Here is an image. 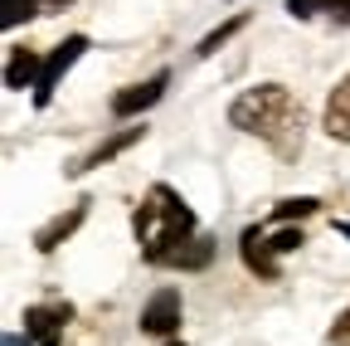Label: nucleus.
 <instances>
[{
  "mask_svg": "<svg viewBox=\"0 0 350 346\" xmlns=\"http://www.w3.org/2000/svg\"><path fill=\"white\" fill-rule=\"evenodd\" d=\"M229 122L239 127V132L268 142L282 161H292L301 151L306 117H301V103L282 88V83H253V88H243L229 103Z\"/></svg>",
  "mask_w": 350,
  "mask_h": 346,
  "instance_id": "nucleus-1",
  "label": "nucleus"
},
{
  "mask_svg": "<svg viewBox=\"0 0 350 346\" xmlns=\"http://www.w3.org/2000/svg\"><path fill=\"white\" fill-rule=\"evenodd\" d=\"M131 230H137V244H142V258L156 269H175L180 254L200 239V225H195V210L175 195L170 186H151L146 200L131 214Z\"/></svg>",
  "mask_w": 350,
  "mask_h": 346,
  "instance_id": "nucleus-2",
  "label": "nucleus"
},
{
  "mask_svg": "<svg viewBox=\"0 0 350 346\" xmlns=\"http://www.w3.org/2000/svg\"><path fill=\"white\" fill-rule=\"evenodd\" d=\"M83 49H88V34H68L64 39V45L49 54V59H44V73H39V88H34V103L39 108H49L54 103V88H59V78L83 59Z\"/></svg>",
  "mask_w": 350,
  "mask_h": 346,
  "instance_id": "nucleus-3",
  "label": "nucleus"
},
{
  "mask_svg": "<svg viewBox=\"0 0 350 346\" xmlns=\"http://www.w3.org/2000/svg\"><path fill=\"white\" fill-rule=\"evenodd\" d=\"M180 312H185V302H180V288H156L146 297V308H142V332L146 336H175V327H180Z\"/></svg>",
  "mask_w": 350,
  "mask_h": 346,
  "instance_id": "nucleus-4",
  "label": "nucleus"
},
{
  "mask_svg": "<svg viewBox=\"0 0 350 346\" xmlns=\"http://www.w3.org/2000/svg\"><path fill=\"white\" fill-rule=\"evenodd\" d=\"M68 317H73L68 302H34V308H25V336L34 346H59Z\"/></svg>",
  "mask_w": 350,
  "mask_h": 346,
  "instance_id": "nucleus-5",
  "label": "nucleus"
},
{
  "mask_svg": "<svg viewBox=\"0 0 350 346\" xmlns=\"http://www.w3.org/2000/svg\"><path fill=\"white\" fill-rule=\"evenodd\" d=\"M239 258L248 264V273H258L262 283H278V278H282L278 254H273V239H268V230H262V225H248V230L239 234Z\"/></svg>",
  "mask_w": 350,
  "mask_h": 346,
  "instance_id": "nucleus-6",
  "label": "nucleus"
},
{
  "mask_svg": "<svg viewBox=\"0 0 350 346\" xmlns=\"http://www.w3.org/2000/svg\"><path fill=\"white\" fill-rule=\"evenodd\" d=\"M170 88V73L161 69V73H151L146 83H131V88H122L117 98H112V117H131V112H146L151 103H161V93Z\"/></svg>",
  "mask_w": 350,
  "mask_h": 346,
  "instance_id": "nucleus-7",
  "label": "nucleus"
},
{
  "mask_svg": "<svg viewBox=\"0 0 350 346\" xmlns=\"http://www.w3.org/2000/svg\"><path fill=\"white\" fill-rule=\"evenodd\" d=\"M146 137V127H126V132H117V137H107V142H98L88 156H78L73 166H68V176H83V171H93V166H107L112 156H122L126 147H137Z\"/></svg>",
  "mask_w": 350,
  "mask_h": 346,
  "instance_id": "nucleus-8",
  "label": "nucleus"
},
{
  "mask_svg": "<svg viewBox=\"0 0 350 346\" xmlns=\"http://www.w3.org/2000/svg\"><path fill=\"white\" fill-rule=\"evenodd\" d=\"M83 220H88V200H78V205H68L64 214H54V220L34 234V249H39V254H54V249H59V244L83 225Z\"/></svg>",
  "mask_w": 350,
  "mask_h": 346,
  "instance_id": "nucleus-9",
  "label": "nucleus"
},
{
  "mask_svg": "<svg viewBox=\"0 0 350 346\" xmlns=\"http://www.w3.org/2000/svg\"><path fill=\"white\" fill-rule=\"evenodd\" d=\"M39 73H44V64H39L34 49H10V59H5V88H15V93L39 88Z\"/></svg>",
  "mask_w": 350,
  "mask_h": 346,
  "instance_id": "nucleus-10",
  "label": "nucleus"
},
{
  "mask_svg": "<svg viewBox=\"0 0 350 346\" xmlns=\"http://www.w3.org/2000/svg\"><path fill=\"white\" fill-rule=\"evenodd\" d=\"M326 132L340 137V142H350V73L336 83V93L326 103Z\"/></svg>",
  "mask_w": 350,
  "mask_h": 346,
  "instance_id": "nucleus-11",
  "label": "nucleus"
},
{
  "mask_svg": "<svg viewBox=\"0 0 350 346\" xmlns=\"http://www.w3.org/2000/svg\"><path fill=\"white\" fill-rule=\"evenodd\" d=\"M243 25H248V15H234V20H224V25H219V29H209V34L200 39V49H195V54H200V59H209V54H219V49H224V45H229V39H234V34L243 29Z\"/></svg>",
  "mask_w": 350,
  "mask_h": 346,
  "instance_id": "nucleus-12",
  "label": "nucleus"
},
{
  "mask_svg": "<svg viewBox=\"0 0 350 346\" xmlns=\"http://www.w3.org/2000/svg\"><path fill=\"white\" fill-rule=\"evenodd\" d=\"M321 200L317 195H292V200H278L273 205V220H306V214H317Z\"/></svg>",
  "mask_w": 350,
  "mask_h": 346,
  "instance_id": "nucleus-13",
  "label": "nucleus"
},
{
  "mask_svg": "<svg viewBox=\"0 0 350 346\" xmlns=\"http://www.w3.org/2000/svg\"><path fill=\"white\" fill-rule=\"evenodd\" d=\"M0 10H5V15H0V25H5V29H15V25L34 20L44 5H39V0H0Z\"/></svg>",
  "mask_w": 350,
  "mask_h": 346,
  "instance_id": "nucleus-14",
  "label": "nucleus"
},
{
  "mask_svg": "<svg viewBox=\"0 0 350 346\" xmlns=\"http://www.w3.org/2000/svg\"><path fill=\"white\" fill-rule=\"evenodd\" d=\"M321 10L336 15L340 0H287V15H292V20H312V15H321Z\"/></svg>",
  "mask_w": 350,
  "mask_h": 346,
  "instance_id": "nucleus-15",
  "label": "nucleus"
},
{
  "mask_svg": "<svg viewBox=\"0 0 350 346\" xmlns=\"http://www.w3.org/2000/svg\"><path fill=\"white\" fill-rule=\"evenodd\" d=\"M326 346H350V308L326 327Z\"/></svg>",
  "mask_w": 350,
  "mask_h": 346,
  "instance_id": "nucleus-16",
  "label": "nucleus"
},
{
  "mask_svg": "<svg viewBox=\"0 0 350 346\" xmlns=\"http://www.w3.org/2000/svg\"><path fill=\"white\" fill-rule=\"evenodd\" d=\"M273 239V254H292V249H301L306 239H301V230H278V234H268Z\"/></svg>",
  "mask_w": 350,
  "mask_h": 346,
  "instance_id": "nucleus-17",
  "label": "nucleus"
},
{
  "mask_svg": "<svg viewBox=\"0 0 350 346\" xmlns=\"http://www.w3.org/2000/svg\"><path fill=\"white\" fill-rule=\"evenodd\" d=\"M5 346H34V341H29V336H20V332H10V336H5Z\"/></svg>",
  "mask_w": 350,
  "mask_h": 346,
  "instance_id": "nucleus-18",
  "label": "nucleus"
},
{
  "mask_svg": "<svg viewBox=\"0 0 350 346\" xmlns=\"http://www.w3.org/2000/svg\"><path fill=\"white\" fill-rule=\"evenodd\" d=\"M44 10H64V5H73V0H39Z\"/></svg>",
  "mask_w": 350,
  "mask_h": 346,
  "instance_id": "nucleus-19",
  "label": "nucleus"
},
{
  "mask_svg": "<svg viewBox=\"0 0 350 346\" xmlns=\"http://www.w3.org/2000/svg\"><path fill=\"white\" fill-rule=\"evenodd\" d=\"M336 234H345V239H350V220H336Z\"/></svg>",
  "mask_w": 350,
  "mask_h": 346,
  "instance_id": "nucleus-20",
  "label": "nucleus"
},
{
  "mask_svg": "<svg viewBox=\"0 0 350 346\" xmlns=\"http://www.w3.org/2000/svg\"><path fill=\"white\" fill-rule=\"evenodd\" d=\"M165 346H185V341H175V336H170V341H165Z\"/></svg>",
  "mask_w": 350,
  "mask_h": 346,
  "instance_id": "nucleus-21",
  "label": "nucleus"
}]
</instances>
